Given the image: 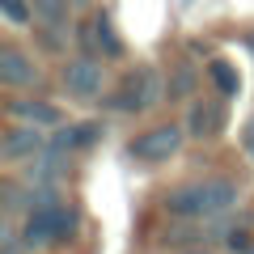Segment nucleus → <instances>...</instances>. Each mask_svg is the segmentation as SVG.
<instances>
[{
    "label": "nucleus",
    "instance_id": "7",
    "mask_svg": "<svg viewBox=\"0 0 254 254\" xmlns=\"http://www.w3.org/2000/svg\"><path fill=\"white\" fill-rule=\"evenodd\" d=\"M187 136L190 140H216L220 131L229 127V110H225V102L220 98H195L187 106Z\"/></svg>",
    "mask_w": 254,
    "mask_h": 254
},
{
    "label": "nucleus",
    "instance_id": "10",
    "mask_svg": "<svg viewBox=\"0 0 254 254\" xmlns=\"http://www.w3.org/2000/svg\"><path fill=\"white\" fill-rule=\"evenodd\" d=\"M102 136H106V127H102L98 119H85V123L60 127V131H55V140H51V148H55V153H76V148H89V144H98Z\"/></svg>",
    "mask_w": 254,
    "mask_h": 254
},
{
    "label": "nucleus",
    "instance_id": "8",
    "mask_svg": "<svg viewBox=\"0 0 254 254\" xmlns=\"http://www.w3.org/2000/svg\"><path fill=\"white\" fill-rule=\"evenodd\" d=\"M38 81H43V72L21 47H13V43L0 47V85L4 89H34Z\"/></svg>",
    "mask_w": 254,
    "mask_h": 254
},
{
    "label": "nucleus",
    "instance_id": "1",
    "mask_svg": "<svg viewBox=\"0 0 254 254\" xmlns=\"http://www.w3.org/2000/svg\"><path fill=\"white\" fill-rule=\"evenodd\" d=\"M81 225V212L64 199V187H34L30 195V212L21 220V237H26L30 250H47V246H60L76 233Z\"/></svg>",
    "mask_w": 254,
    "mask_h": 254
},
{
    "label": "nucleus",
    "instance_id": "14",
    "mask_svg": "<svg viewBox=\"0 0 254 254\" xmlns=\"http://www.w3.org/2000/svg\"><path fill=\"white\" fill-rule=\"evenodd\" d=\"M208 81L216 85L220 98H237V93H242V72H237L229 60H220V55H216V60H208Z\"/></svg>",
    "mask_w": 254,
    "mask_h": 254
},
{
    "label": "nucleus",
    "instance_id": "17",
    "mask_svg": "<svg viewBox=\"0 0 254 254\" xmlns=\"http://www.w3.org/2000/svg\"><path fill=\"white\" fill-rule=\"evenodd\" d=\"M26 237H21V225H13V220H4L0 225V254H26Z\"/></svg>",
    "mask_w": 254,
    "mask_h": 254
},
{
    "label": "nucleus",
    "instance_id": "21",
    "mask_svg": "<svg viewBox=\"0 0 254 254\" xmlns=\"http://www.w3.org/2000/svg\"><path fill=\"white\" fill-rule=\"evenodd\" d=\"M72 4H76V9H85V4H89V0H72Z\"/></svg>",
    "mask_w": 254,
    "mask_h": 254
},
{
    "label": "nucleus",
    "instance_id": "19",
    "mask_svg": "<svg viewBox=\"0 0 254 254\" xmlns=\"http://www.w3.org/2000/svg\"><path fill=\"white\" fill-rule=\"evenodd\" d=\"M242 144H246V153H250V161H254V115L246 119V127H242Z\"/></svg>",
    "mask_w": 254,
    "mask_h": 254
},
{
    "label": "nucleus",
    "instance_id": "22",
    "mask_svg": "<svg viewBox=\"0 0 254 254\" xmlns=\"http://www.w3.org/2000/svg\"><path fill=\"white\" fill-rule=\"evenodd\" d=\"M242 254H254V246H250V250H242Z\"/></svg>",
    "mask_w": 254,
    "mask_h": 254
},
{
    "label": "nucleus",
    "instance_id": "23",
    "mask_svg": "<svg viewBox=\"0 0 254 254\" xmlns=\"http://www.w3.org/2000/svg\"><path fill=\"white\" fill-rule=\"evenodd\" d=\"M250 47H254V34H250Z\"/></svg>",
    "mask_w": 254,
    "mask_h": 254
},
{
    "label": "nucleus",
    "instance_id": "13",
    "mask_svg": "<svg viewBox=\"0 0 254 254\" xmlns=\"http://www.w3.org/2000/svg\"><path fill=\"white\" fill-rule=\"evenodd\" d=\"M93 47H98L106 60H119V55H123V38H119L110 13H93Z\"/></svg>",
    "mask_w": 254,
    "mask_h": 254
},
{
    "label": "nucleus",
    "instance_id": "3",
    "mask_svg": "<svg viewBox=\"0 0 254 254\" xmlns=\"http://www.w3.org/2000/svg\"><path fill=\"white\" fill-rule=\"evenodd\" d=\"M165 98H170V93H165V76L157 72L153 64H136V68L115 85V93H106V106L119 110V115H144V110L161 106Z\"/></svg>",
    "mask_w": 254,
    "mask_h": 254
},
{
    "label": "nucleus",
    "instance_id": "16",
    "mask_svg": "<svg viewBox=\"0 0 254 254\" xmlns=\"http://www.w3.org/2000/svg\"><path fill=\"white\" fill-rule=\"evenodd\" d=\"M30 9H34V17L43 21V26H64L72 0H30Z\"/></svg>",
    "mask_w": 254,
    "mask_h": 254
},
{
    "label": "nucleus",
    "instance_id": "9",
    "mask_svg": "<svg viewBox=\"0 0 254 254\" xmlns=\"http://www.w3.org/2000/svg\"><path fill=\"white\" fill-rule=\"evenodd\" d=\"M9 115L13 119H21L26 127H60L64 123V115H60V106L55 102H43V98H13L9 102Z\"/></svg>",
    "mask_w": 254,
    "mask_h": 254
},
{
    "label": "nucleus",
    "instance_id": "18",
    "mask_svg": "<svg viewBox=\"0 0 254 254\" xmlns=\"http://www.w3.org/2000/svg\"><path fill=\"white\" fill-rule=\"evenodd\" d=\"M0 13H4L9 26H30L34 21V9H30L26 0H0Z\"/></svg>",
    "mask_w": 254,
    "mask_h": 254
},
{
    "label": "nucleus",
    "instance_id": "20",
    "mask_svg": "<svg viewBox=\"0 0 254 254\" xmlns=\"http://www.w3.org/2000/svg\"><path fill=\"white\" fill-rule=\"evenodd\" d=\"M174 254H216V250H212L208 242H199V246H182V250H174Z\"/></svg>",
    "mask_w": 254,
    "mask_h": 254
},
{
    "label": "nucleus",
    "instance_id": "12",
    "mask_svg": "<svg viewBox=\"0 0 254 254\" xmlns=\"http://www.w3.org/2000/svg\"><path fill=\"white\" fill-rule=\"evenodd\" d=\"M30 195H34V187L30 182H17V178H0V208H4V216H26L30 212Z\"/></svg>",
    "mask_w": 254,
    "mask_h": 254
},
{
    "label": "nucleus",
    "instance_id": "4",
    "mask_svg": "<svg viewBox=\"0 0 254 254\" xmlns=\"http://www.w3.org/2000/svg\"><path fill=\"white\" fill-rule=\"evenodd\" d=\"M182 140H187V127L182 123H157V127H148V131L127 140V157L144 161V165H157V161H170L182 148Z\"/></svg>",
    "mask_w": 254,
    "mask_h": 254
},
{
    "label": "nucleus",
    "instance_id": "2",
    "mask_svg": "<svg viewBox=\"0 0 254 254\" xmlns=\"http://www.w3.org/2000/svg\"><path fill=\"white\" fill-rule=\"evenodd\" d=\"M237 199H242V182L216 174V178H199V182L174 187L161 208L174 220H220L229 208H237Z\"/></svg>",
    "mask_w": 254,
    "mask_h": 254
},
{
    "label": "nucleus",
    "instance_id": "15",
    "mask_svg": "<svg viewBox=\"0 0 254 254\" xmlns=\"http://www.w3.org/2000/svg\"><path fill=\"white\" fill-rule=\"evenodd\" d=\"M195 68H190V60H178L174 64V72L165 76V93H170V102H182L187 93H195Z\"/></svg>",
    "mask_w": 254,
    "mask_h": 254
},
{
    "label": "nucleus",
    "instance_id": "6",
    "mask_svg": "<svg viewBox=\"0 0 254 254\" xmlns=\"http://www.w3.org/2000/svg\"><path fill=\"white\" fill-rule=\"evenodd\" d=\"M43 153H47V140L38 127H26V123L4 127V136H0V161L4 165H30Z\"/></svg>",
    "mask_w": 254,
    "mask_h": 254
},
{
    "label": "nucleus",
    "instance_id": "11",
    "mask_svg": "<svg viewBox=\"0 0 254 254\" xmlns=\"http://www.w3.org/2000/svg\"><path fill=\"white\" fill-rule=\"evenodd\" d=\"M64 178H68V161H64V153H55V148H47L38 161L26 165V182L30 187H60Z\"/></svg>",
    "mask_w": 254,
    "mask_h": 254
},
{
    "label": "nucleus",
    "instance_id": "5",
    "mask_svg": "<svg viewBox=\"0 0 254 254\" xmlns=\"http://www.w3.org/2000/svg\"><path fill=\"white\" fill-rule=\"evenodd\" d=\"M102 85H106V72H102V64L93 55H72L64 64V89L72 93L76 102H98Z\"/></svg>",
    "mask_w": 254,
    "mask_h": 254
}]
</instances>
